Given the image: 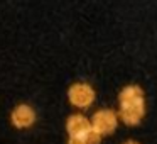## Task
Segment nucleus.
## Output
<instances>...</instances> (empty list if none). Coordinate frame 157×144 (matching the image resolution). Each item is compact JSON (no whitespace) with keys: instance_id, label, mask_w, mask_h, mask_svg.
Returning a JSON list of instances; mask_svg holds the SVG:
<instances>
[{"instance_id":"nucleus-3","label":"nucleus","mask_w":157,"mask_h":144,"mask_svg":"<svg viewBox=\"0 0 157 144\" xmlns=\"http://www.w3.org/2000/svg\"><path fill=\"white\" fill-rule=\"evenodd\" d=\"M71 100L76 103V105H90L93 100V90L90 88L88 85H76L73 86L71 90Z\"/></svg>"},{"instance_id":"nucleus-4","label":"nucleus","mask_w":157,"mask_h":144,"mask_svg":"<svg viewBox=\"0 0 157 144\" xmlns=\"http://www.w3.org/2000/svg\"><path fill=\"white\" fill-rule=\"evenodd\" d=\"M125 144H140V142H137V141H127Z\"/></svg>"},{"instance_id":"nucleus-1","label":"nucleus","mask_w":157,"mask_h":144,"mask_svg":"<svg viewBox=\"0 0 157 144\" xmlns=\"http://www.w3.org/2000/svg\"><path fill=\"white\" fill-rule=\"evenodd\" d=\"M120 109H122V119L128 126H137L145 114V103H144V92L139 86H127L120 95Z\"/></svg>"},{"instance_id":"nucleus-2","label":"nucleus","mask_w":157,"mask_h":144,"mask_svg":"<svg viewBox=\"0 0 157 144\" xmlns=\"http://www.w3.org/2000/svg\"><path fill=\"white\" fill-rule=\"evenodd\" d=\"M117 126V117L110 110H101L95 115V127L100 132H112Z\"/></svg>"}]
</instances>
